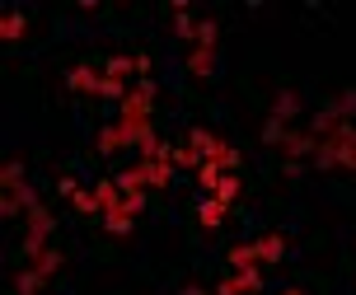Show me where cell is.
<instances>
[{
  "label": "cell",
  "instance_id": "6da1fadb",
  "mask_svg": "<svg viewBox=\"0 0 356 295\" xmlns=\"http://www.w3.org/2000/svg\"><path fill=\"white\" fill-rule=\"evenodd\" d=\"M150 104H155V80L145 75L141 85H131V94H127L122 108H118V127H122L127 136L141 131V127H150Z\"/></svg>",
  "mask_w": 356,
  "mask_h": 295
},
{
  "label": "cell",
  "instance_id": "7a4b0ae2",
  "mask_svg": "<svg viewBox=\"0 0 356 295\" xmlns=\"http://www.w3.org/2000/svg\"><path fill=\"white\" fill-rule=\"evenodd\" d=\"M29 230H24V253H33V248H47V239H52V230H56V216L47 207H33L29 216Z\"/></svg>",
  "mask_w": 356,
  "mask_h": 295
},
{
  "label": "cell",
  "instance_id": "3957f363",
  "mask_svg": "<svg viewBox=\"0 0 356 295\" xmlns=\"http://www.w3.org/2000/svg\"><path fill=\"white\" fill-rule=\"evenodd\" d=\"M141 211H145V197H122V207L104 216V230H108V234H127V230L136 225Z\"/></svg>",
  "mask_w": 356,
  "mask_h": 295
},
{
  "label": "cell",
  "instance_id": "277c9868",
  "mask_svg": "<svg viewBox=\"0 0 356 295\" xmlns=\"http://www.w3.org/2000/svg\"><path fill=\"white\" fill-rule=\"evenodd\" d=\"M314 150H319V136H314V131H286V141H282L286 159H300V155L314 159Z\"/></svg>",
  "mask_w": 356,
  "mask_h": 295
},
{
  "label": "cell",
  "instance_id": "5b68a950",
  "mask_svg": "<svg viewBox=\"0 0 356 295\" xmlns=\"http://www.w3.org/2000/svg\"><path fill=\"white\" fill-rule=\"evenodd\" d=\"M263 291V277L258 272H230L220 281V295H258Z\"/></svg>",
  "mask_w": 356,
  "mask_h": 295
},
{
  "label": "cell",
  "instance_id": "8992f818",
  "mask_svg": "<svg viewBox=\"0 0 356 295\" xmlns=\"http://www.w3.org/2000/svg\"><path fill=\"white\" fill-rule=\"evenodd\" d=\"M225 258H230L234 272H258V267H263V253H258V244H234Z\"/></svg>",
  "mask_w": 356,
  "mask_h": 295
},
{
  "label": "cell",
  "instance_id": "52a82bcc",
  "mask_svg": "<svg viewBox=\"0 0 356 295\" xmlns=\"http://www.w3.org/2000/svg\"><path fill=\"white\" fill-rule=\"evenodd\" d=\"M24 258H29V267H33L38 277H56V272H61V253H56L52 244H47V248H33V253H24Z\"/></svg>",
  "mask_w": 356,
  "mask_h": 295
},
{
  "label": "cell",
  "instance_id": "ba28073f",
  "mask_svg": "<svg viewBox=\"0 0 356 295\" xmlns=\"http://www.w3.org/2000/svg\"><path fill=\"white\" fill-rule=\"evenodd\" d=\"M66 85H71L75 94H99V99H104V75H94L89 66H75L71 75H66Z\"/></svg>",
  "mask_w": 356,
  "mask_h": 295
},
{
  "label": "cell",
  "instance_id": "9c48e42d",
  "mask_svg": "<svg viewBox=\"0 0 356 295\" xmlns=\"http://www.w3.org/2000/svg\"><path fill=\"white\" fill-rule=\"evenodd\" d=\"M136 164H141V174H145L150 188H169V183H174V164H169V159H136Z\"/></svg>",
  "mask_w": 356,
  "mask_h": 295
},
{
  "label": "cell",
  "instance_id": "30bf717a",
  "mask_svg": "<svg viewBox=\"0 0 356 295\" xmlns=\"http://www.w3.org/2000/svg\"><path fill=\"white\" fill-rule=\"evenodd\" d=\"M188 70H193L197 80H211L216 75V47H193L188 52Z\"/></svg>",
  "mask_w": 356,
  "mask_h": 295
},
{
  "label": "cell",
  "instance_id": "8fae6325",
  "mask_svg": "<svg viewBox=\"0 0 356 295\" xmlns=\"http://www.w3.org/2000/svg\"><path fill=\"white\" fill-rule=\"evenodd\" d=\"M94 197H99L104 216H108V211H118V207H122V188H118V178H99V183H94Z\"/></svg>",
  "mask_w": 356,
  "mask_h": 295
},
{
  "label": "cell",
  "instance_id": "7c38bea8",
  "mask_svg": "<svg viewBox=\"0 0 356 295\" xmlns=\"http://www.w3.org/2000/svg\"><path fill=\"white\" fill-rule=\"evenodd\" d=\"M296 113H300V94H296V89H282V94L272 99V118H277V122H291Z\"/></svg>",
  "mask_w": 356,
  "mask_h": 295
},
{
  "label": "cell",
  "instance_id": "4fadbf2b",
  "mask_svg": "<svg viewBox=\"0 0 356 295\" xmlns=\"http://www.w3.org/2000/svg\"><path fill=\"white\" fill-rule=\"evenodd\" d=\"M169 15H174V38H178V42H197V24L188 19V5H183V0H178Z\"/></svg>",
  "mask_w": 356,
  "mask_h": 295
},
{
  "label": "cell",
  "instance_id": "5bb4252c",
  "mask_svg": "<svg viewBox=\"0 0 356 295\" xmlns=\"http://www.w3.org/2000/svg\"><path fill=\"white\" fill-rule=\"evenodd\" d=\"M118 188H122V197H145V174H141V164H131L127 174H118Z\"/></svg>",
  "mask_w": 356,
  "mask_h": 295
},
{
  "label": "cell",
  "instance_id": "9a60e30c",
  "mask_svg": "<svg viewBox=\"0 0 356 295\" xmlns=\"http://www.w3.org/2000/svg\"><path fill=\"white\" fill-rule=\"evenodd\" d=\"M127 145H131V141H127V131L118 127V122L99 131V150H104V155H118V150H127Z\"/></svg>",
  "mask_w": 356,
  "mask_h": 295
},
{
  "label": "cell",
  "instance_id": "2e32d148",
  "mask_svg": "<svg viewBox=\"0 0 356 295\" xmlns=\"http://www.w3.org/2000/svg\"><path fill=\"white\" fill-rule=\"evenodd\" d=\"M169 164H174V169H202L207 159L197 155L193 145H169Z\"/></svg>",
  "mask_w": 356,
  "mask_h": 295
},
{
  "label": "cell",
  "instance_id": "e0dca14e",
  "mask_svg": "<svg viewBox=\"0 0 356 295\" xmlns=\"http://www.w3.org/2000/svg\"><path fill=\"white\" fill-rule=\"evenodd\" d=\"M225 216H230V207H225V202H216V197H207V202H202V225H207V230H220V225H225Z\"/></svg>",
  "mask_w": 356,
  "mask_h": 295
},
{
  "label": "cell",
  "instance_id": "ac0fdd59",
  "mask_svg": "<svg viewBox=\"0 0 356 295\" xmlns=\"http://www.w3.org/2000/svg\"><path fill=\"white\" fill-rule=\"evenodd\" d=\"M188 145H193V150H197L202 159H216V150H220V141H216L211 131H207V127H197L193 136H188Z\"/></svg>",
  "mask_w": 356,
  "mask_h": 295
},
{
  "label": "cell",
  "instance_id": "d6986e66",
  "mask_svg": "<svg viewBox=\"0 0 356 295\" xmlns=\"http://www.w3.org/2000/svg\"><path fill=\"white\" fill-rule=\"evenodd\" d=\"M258 253H263V262H282L286 258V234H263L258 239Z\"/></svg>",
  "mask_w": 356,
  "mask_h": 295
},
{
  "label": "cell",
  "instance_id": "ffe728a7",
  "mask_svg": "<svg viewBox=\"0 0 356 295\" xmlns=\"http://www.w3.org/2000/svg\"><path fill=\"white\" fill-rule=\"evenodd\" d=\"M42 281L47 277H38L33 267H24V272H15V291L19 295H42Z\"/></svg>",
  "mask_w": 356,
  "mask_h": 295
},
{
  "label": "cell",
  "instance_id": "44dd1931",
  "mask_svg": "<svg viewBox=\"0 0 356 295\" xmlns=\"http://www.w3.org/2000/svg\"><path fill=\"white\" fill-rule=\"evenodd\" d=\"M24 29H29L24 10H10V15H5V24H0V38H5V42H15V38H24Z\"/></svg>",
  "mask_w": 356,
  "mask_h": 295
},
{
  "label": "cell",
  "instance_id": "7402d4cb",
  "mask_svg": "<svg viewBox=\"0 0 356 295\" xmlns=\"http://www.w3.org/2000/svg\"><path fill=\"white\" fill-rule=\"evenodd\" d=\"M216 202H225V207H230L234 197H239V174H225L220 178V183H216V192H211Z\"/></svg>",
  "mask_w": 356,
  "mask_h": 295
},
{
  "label": "cell",
  "instance_id": "603a6c76",
  "mask_svg": "<svg viewBox=\"0 0 356 295\" xmlns=\"http://www.w3.org/2000/svg\"><path fill=\"white\" fill-rule=\"evenodd\" d=\"M71 202H75V211H80V216H94V211H104V207H99V197H94V188H80Z\"/></svg>",
  "mask_w": 356,
  "mask_h": 295
},
{
  "label": "cell",
  "instance_id": "cb8c5ba5",
  "mask_svg": "<svg viewBox=\"0 0 356 295\" xmlns=\"http://www.w3.org/2000/svg\"><path fill=\"white\" fill-rule=\"evenodd\" d=\"M216 38H220V29H216L211 19H202V24H197V42H193V47H216Z\"/></svg>",
  "mask_w": 356,
  "mask_h": 295
},
{
  "label": "cell",
  "instance_id": "d4e9b609",
  "mask_svg": "<svg viewBox=\"0 0 356 295\" xmlns=\"http://www.w3.org/2000/svg\"><path fill=\"white\" fill-rule=\"evenodd\" d=\"M286 131H291V127H286V122L267 118V127H263V141H267V145H282V141H286Z\"/></svg>",
  "mask_w": 356,
  "mask_h": 295
},
{
  "label": "cell",
  "instance_id": "484cf974",
  "mask_svg": "<svg viewBox=\"0 0 356 295\" xmlns=\"http://www.w3.org/2000/svg\"><path fill=\"white\" fill-rule=\"evenodd\" d=\"M328 108H333V113H338L342 122H347V118H356V89H347V94H342L338 104H328Z\"/></svg>",
  "mask_w": 356,
  "mask_h": 295
},
{
  "label": "cell",
  "instance_id": "4316f807",
  "mask_svg": "<svg viewBox=\"0 0 356 295\" xmlns=\"http://www.w3.org/2000/svg\"><path fill=\"white\" fill-rule=\"evenodd\" d=\"M24 183V164L19 159H5V178H0V188H19Z\"/></svg>",
  "mask_w": 356,
  "mask_h": 295
},
{
  "label": "cell",
  "instance_id": "83f0119b",
  "mask_svg": "<svg viewBox=\"0 0 356 295\" xmlns=\"http://www.w3.org/2000/svg\"><path fill=\"white\" fill-rule=\"evenodd\" d=\"M220 178H225V174H220L216 164H202V169H197V183H202L207 192H216V183H220Z\"/></svg>",
  "mask_w": 356,
  "mask_h": 295
},
{
  "label": "cell",
  "instance_id": "f1b7e54d",
  "mask_svg": "<svg viewBox=\"0 0 356 295\" xmlns=\"http://www.w3.org/2000/svg\"><path fill=\"white\" fill-rule=\"evenodd\" d=\"M56 192H61V197H75V192H80V183H75L71 174H61V178H56Z\"/></svg>",
  "mask_w": 356,
  "mask_h": 295
},
{
  "label": "cell",
  "instance_id": "f546056e",
  "mask_svg": "<svg viewBox=\"0 0 356 295\" xmlns=\"http://www.w3.org/2000/svg\"><path fill=\"white\" fill-rule=\"evenodd\" d=\"M183 295H207V291H202V286H188V291H183Z\"/></svg>",
  "mask_w": 356,
  "mask_h": 295
}]
</instances>
